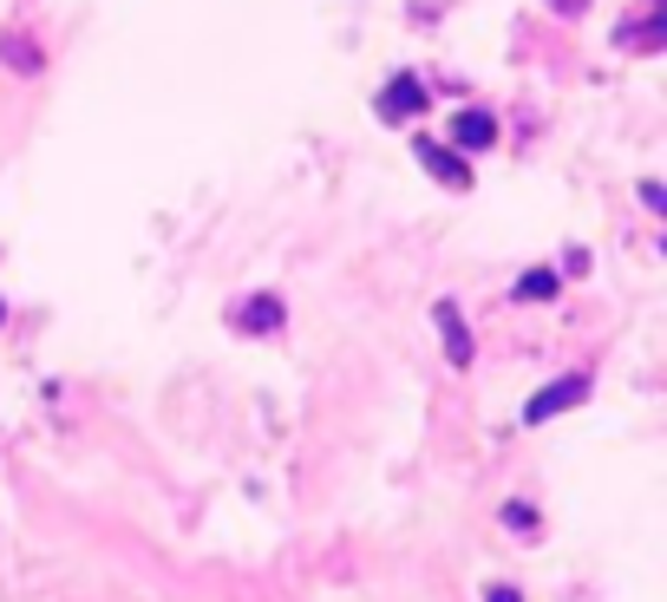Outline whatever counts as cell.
Here are the masks:
<instances>
[{
  "instance_id": "3",
  "label": "cell",
  "mask_w": 667,
  "mask_h": 602,
  "mask_svg": "<svg viewBox=\"0 0 667 602\" xmlns=\"http://www.w3.org/2000/svg\"><path fill=\"white\" fill-rule=\"evenodd\" d=\"M419 164H426V170H432V177H439L445 190H471V170H465V157H451V150L439 145V138H419Z\"/></svg>"
},
{
  "instance_id": "7",
  "label": "cell",
  "mask_w": 667,
  "mask_h": 602,
  "mask_svg": "<svg viewBox=\"0 0 667 602\" xmlns=\"http://www.w3.org/2000/svg\"><path fill=\"white\" fill-rule=\"evenodd\" d=\"M518 295L523 301H550V295H556V276H550V269H530V276L518 282Z\"/></svg>"
},
{
  "instance_id": "6",
  "label": "cell",
  "mask_w": 667,
  "mask_h": 602,
  "mask_svg": "<svg viewBox=\"0 0 667 602\" xmlns=\"http://www.w3.org/2000/svg\"><path fill=\"white\" fill-rule=\"evenodd\" d=\"M451 138L465 150H484L498 138V125H491V112H458V118H451Z\"/></svg>"
},
{
  "instance_id": "10",
  "label": "cell",
  "mask_w": 667,
  "mask_h": 602,
  "mask_svg": "<svg viewBox=\"0 0 667 602\" xmlns=\"http://www.w3.org/2000/svg\"><path fill=\"white\" fill-rule=\"evenodd\" d=\"M0 321H7V308H0Z\"/></svg>"
},
{
  "instance_id": "4",
  "label": "cell",
  "mask_w": 667,
  "mask_h": 602,
  "mask_svg": "<svg viewBox=\"0 0 667 602\" xmlns=\"http://www.w3.org/2000/svg\"><path fill=\"white\" fill-rule=\"evenodd\" d=\"M432 321H439V334H445V361L451 367H471V334L458 321V301H432Z\"/></svg>"
},
{
  "instance_id": "2",
  "label": "cell",
  "mask_w": 667,
  "mask_h": 602,
  "mask_svg": "<svg viewBox=\"0 0 667 602\" xmlns=\"http://www.w3.org/2000/svg\"><path fill=\"white\" fill-rule=\"evenodd\" d=\"M413 112H426V85H419L413 73L386 79V92H379V118L399 125V118H413Z\"/></svg>"
},
{
  "instance_id": "1",
  "label": "cell",
  "mask_w": 667,
  "mask_h": 602,
  "mask_svg": "<svg viewBox=\"0 0 667 602\" xmlns=\"http://www.w3.org/2000/svg\"><path fill=\"white\" fill-rule=\"evenodd\" d=\"M576 399H590V374H570V380H556V386H543L530 406H523V419L530 426H543V419H556V413H570Z\"/></svg>"
},
{
  "instance_id": "8",
  "label": "cell",
  "mask_w": 667,
  "mask_h": 602,
  "mask_svg": "<svg viewBox=\"0 0 667 602\" xmlns=\"http://www.w3.org/2000/svg\"><path fill=\"white\" fill-rule=\"evenodd\" d=\"M504 525H518V530H536V511H530V505H504Z\"/></svg>"
},
{
  "instance_id": "5",
  "label": "cell",
  "mask_w": 667,
  "mask_h": 602,
  "mask_svg": "<svg viewBox=\"0 0 667 602\" xmlns=\"http://www.w3.org/2000/svg\"><path fill=\"white\" fill-rule=\"evenodd\" d=\"M229 321H236L242 334H275V328H282V301H275V295H249Z\"/></svg>"
},
{
  "instance_id": "9",
  "label": "cell",
  "mask_w": 667,
  "mask_h": 602,
  "mask_svg": "<svg viewBox=\"0 0 667 602\" xmlns=\"http://www.w3.org/2000/svg\"><path fill=\"white\" fill-rule=\"evenodd\" d=\"M484 602H523L518 590H504V583H491V590H484Z\"/></svg>"
}]
</instances>
